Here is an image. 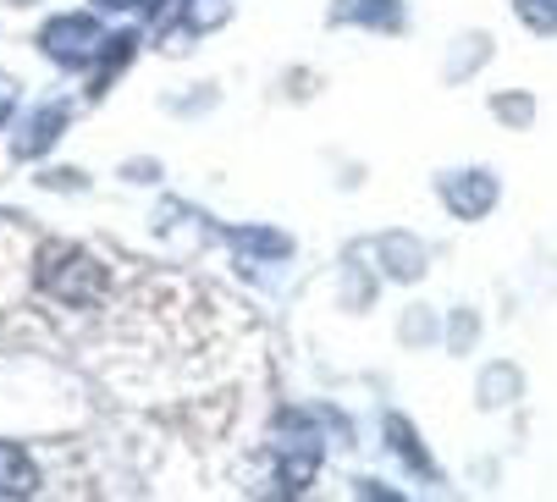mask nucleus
<instances>
[{
    "label": "nucleus",
    "instance_id": "f03ea898",
    "mask_svg": "<svg viewBox=\"0 0 557 502\" xmlns=\"http://www.w3.org/2000/svg\"><path fill=\"white\" fill-rule=\"evenodd\" d=\"M519 17H524L530 28L552 34V28H557V0H519Z\"/></svg>",
    "mask_w": 557,
    "mask_h": 502
},
{
    "label": "nucleus",
    "instance_id": "f257e3e1",
    "mask_svg": "<svg viewBox=\"0 0 557 502\" xmlns=\"http://www.w3.org/2000/svg\"><path fill=\"white\" fill-rule=\"evenodd\" d=\"M469 183H447V199H453V210L458 216H481L492 199H497V188H492V177H481V172H463Z\"/></svg>",
    "mask_w": 557,
    "mask_h": 502
}]
</instances>
